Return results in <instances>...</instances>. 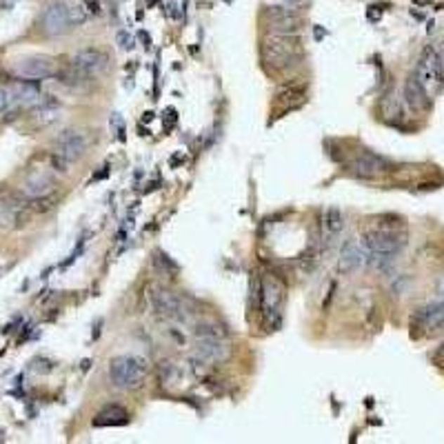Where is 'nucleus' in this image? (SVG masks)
Returning <instances> with one entry per match:
<instances>
[{
    "mask_svg": "<svg viewBox=\"0 0 444 444\" xmlns=\"http://www.w3.org/2000/svg\"><path fill=\"white\" fill-rule=\"evenodd\" d=\"M149 373L147 360L141 355H116L109 363V382L116 388L141 386Z\"/></svg>",
    "mask_w": 444,
    "mask_h": 444,
    "instance_id": "nucleus-2",
    "label": "nucleus"
},
{
    "mask_svg": "<svg viewBox=\"0 0 444 444\" xmlns=\"http://www.w3.org/2000/svg\"><path fill=\"white\" fill-rule=\"evenodd\" d=\"M11 96H13V100H18L22 105H32V107H36L40 100H43V93H40L36 80H22V78L11 87Z\"/></svg>",
    "mask_w": 444,
    "mask_h": 444,
    "instance_id": "nucleus-18",
    "label": "nucleus"
},
{
    "mask_svg": "<svg viewBox=\"0 0 444 444\" xmlns=\"http://www.w3.org/2000/svg\"><path fill=\"white\" fill-rule=\"evenodd\" d=\"M129 422L127 409H122L118 405H107L103 407L93 418V426H122Z\"/></svg>",
    "mask_w": 444,
    "mask_h": 444,
    "instance_id": "nucleus-17",
    "label": "nucleus"
},
{
    "mask_svg": "<svg viewBox=\"0 0 444 444\" xmlns=\"http://www.w3.org/2000/svg\"><path fill=\"white\" fill-rule=\"evenodd\" d=\"M363 247L367 254H386V256H398L405 247V235L398 231L388 229H373L363 235Z\"/></svg>",
    "mask_w": 444,
    "mask_h": 444,
    "instance_id": "nucleus-6",
    "label": "nucleus"
},
{
    "mask_svg": "<svg viewBox=\"0 0 444 444\" xmlns=\"http://www.w3.org/2000/svg\"><path fill=\"white\" fill-rule=\"evenodd\" d=\"M87 147H89L87 133H82L78 129H67L56 138V156H60L67 162H74L85 156Z\"/></svg>",
    "mask_w": 444,
    "mask_h": 444,
    "instance_id": "nucleus-9",
    "label": "nucleus"
},
{
    "mask_svg": "<svg viewBox=\"0 0 444 444\" xmlns=\"http://www.w3.org/2000/svg\"><path fill=\"white\" fill-rule=\"evenodd\" d=\"M282 302H285V287L280 280H275L271 275L262 278L260 285V315L265 325L280 322L282 313Z\"/></svg>",
    "mask_w": 444,
    "mask_h": 444,
    "instance_id": "nucleus-4",
    "label": "nucleus"
},
{
    "mask_svg": "<svg viewBox=\"0 0 444 444\" xmlns=\"http://www.w3.org/2000/svg\"><path fill=\"white\" fill-rule=\"evenodd\" d=\"M149 302H151V309H154V313L158 318H166V320H174V322H185L189 318L187 302L178 294H174V291L164 289V287L151 289Z\"/></svg>",
    "mask_w": 444,
    "mask_h": 444,
    "instance_id": "nucleus-3",
    "label": "nucleus"
},
{
    "mask_svg": "<svg viewBox=\"0 0 444 444\" xmlns=\"http://www.w3.org/2000/svg\"><path fill=\"white\" fill-rule=\"evenodd\" d=\"M51 189H53V178L49 174H34L25 180L22 196L30 200H38V198H45Z\"/></svg>",
    "mask_w": 444,
    "mask_h": 444,
    "instance_id": "nucleus-16",
    "label": "nucleus"
},
{
    "mask_svg": "<svg viewBox=\"0 0 444 444\" xmlns=\"http://www.w3.org/2000/svg\"><path fill=\"white\" fill-rule=\"evenodd\" d=\"M109 53L105 49H98V47H85V49H80L76 51L74 56V60H72V67L76 69L78 74L82 76H100L105 74L107 69H109Z\"/></svg>",
    "mask_w": 444,
    "mask_h": 444,
    "instance_id": "nucleus-7",
    "label": "nucleus"
},
{
    "mask_svg": "<svg viewBox=\"0 0 444 444\" xmlns=\"http://www.w3.org/2000/svg\"><path fill=\"white\" fill-rule=\"evenodd\" d=\"M413 325L424 331L442 329L444 327V302L433 300V302L424 304V307H420L413 313Z\"/></svg>",
    "mask_w": 444,
    "mask_h": 444,
    "instance_id": "nucleus-13",
    "label": "nucleus"
},
{
    "mask_svg": "<svg viewBox=\"0 0 444 444\" xmlns=\"http://www.w3.org/2000/svg\"><path fill=\"white\" fill-rule=\"evenodd\" d=\"M262 51H265L267 63H269V65H275L278 69L291 67V65L296 63V45H294V40H291L287 34L267 38V40H265V47H262Z\"/></svg>",
    "mask_w": 444,
    "mask_h": 444,
    "instance_id": "nucleus-8",
    "label": "nucleus"
},
{
    "mask_svg": "<svg viewBox=\"0 0 444 444\" xmlns=\"http://www.w3.org/2000/svg\"><path fill=\"white\" fill-rule=\"evenodd\" d=\"M193 336L196 338H227V331L218 322H198L193 329Z\"/></svg>",
    "mask_w": 444,
    "mask_h": 444,
    "instance_id": "nucleus-20",
    "label": "nucleus"
},
{
    "mask_svg": "<svg viewBox=\"0 0 444 444\" xmlns=\"http://www.w3.org/2000/svg\"><path fill=\"white\" fill-rule=\"evenodd\" d=\"M415 78H418L424 89H440L444 85V58L438 49L426 47L420 56L418 65H415Z\"/></svg>",
    "mask_w": 444,
    "mask_h": 444,
    "instance_id": "nucleus-5",
    "label": "nucleus"
},
{
    "mask_svg": "<svg viewBox=\"0 0 444 444\" xmlns=\"http://www.w3.org/2000/svg\"><path fill=\"white\" fill-rule=\"evenodd\" d=\"M176 373H178V369H176L174 363H162L160 365V378H162V382H171L176 378Z\"/></svg>",
    "mask_w": 444,
    "mask_h": 444,
    "instance_id": "nucleus-21",
    "label": "nucleus"
},
{
    "mask_svg": "<svg viewBox=\"0 0 444 444\" xmlns=\"http://www.w3.org/2000/svg\"><path fill=\"white\" fill-rule=\"evenodd\" d=\"M118 43H120V47H122V49H131L136 40H133L127 32H120V34H118Z\"/></svg>",
    "mask_w": 444,
    "mask_h": 444,
    "instance_id": "nucleus-23",
    "label": "nucleus"
},
{
    "mask_svg": "<svg viewBox=\"0 0 444 444\" xmlns=\"http://www.w3.org/2000/svg\"><path fill=\"white\" fill-rule=\"evenodd\" d=\"M13 103V96H11V89H5V87H0V114L3 111H7Z\"/></svg>",
    "mask_w": 444,
    "mask_h": 444,
    "instance_id": "nucleus-22",
    "label": "nucleus"
},
{
    "mask_svg": "<svg viewBox=\"0 0 444 444\" xmlns=\"http://www.w3.org/2000/svg\"><path fill=\"white\" fill-rule=\"evenodd\" d=\"M342 229H344V218H342L340 209H336V207H329V209L325 211V218H322V238H325V244H333V242H336V238L340 235Z\"/></svg>",
    "mask_w": 444,
    "mask_h": 444,
    "instance_id": "nucleus-19",
    "label": "nucleus"
},
{
    "mask_svg": "<svg viewBox=\"0 0 444 444\" xmlns=\"http://www.w3.org/2000/svg\"><path fill=\"white\" fill-rule=\"evenodd\" d=\"M365 258H367V252L360 240L355 238H349L342 247H340V256H338V269L342 273H353L358 271L360 267L365 265Z\"/></svg>",
    "mask_w": 444,
    "mask_h": 444,
    "instance_id": "nucleus-11",
    "label": "nucleus"
},
{
    "mask_svg": "<svg viewBox=\"0 0 444 444\" xmlns=\"http://www.w3.org/2000/svg\"><path fill=\"white\" fill-rule=\"evenodd\" d=\"M13 74L22 80H45L56 76V65L45 56H30V58H20L13 65Z\"/></svg>",
    "mask_w": 444,
    "mask_h": 444,
    "instance_id": "nucleus-10",
    "label": "nucleus"
},
{
    "mask_svg": "<svg viewBox=\"0 0 444 444\" xmlns=\"http://www.w3.org/2000/svg\"><path fill=\"white\" fill-rule=\"evenodd\" d=\"M405 103L413 111H426L431 107V96H429L424 85L415 76H409L405 80Z\"/></svg>",
    "mask_w": 444,
    "mask_h": 444,
    "instance_id": "nucleus-15",
    "label": "nucleus"
},
{
    "mask_svg": "<svg viewBox=\"0 0 444 444\" xmlns=\"http://www.w3.org/2000/svg\"><path fill=\"white\" fill-rule=\"evenodd\" d=\"M353 174L355 176H363V178H373L378 174L388 171V166H391V160H386L384 156L373 154V151H363L353 162Z\"/></svg>",
    "mask_w": 444,
    "mask_h": 444,
    "instance_id": "nucleus-12",
    "label": "nucleus"
},
{
    "mask_svg": "<svg viewBox=\"0 0 444 444\" xmlns=\"http://www.w3.org/2000/svg\"><path fill=\"white\" fill-rule=\"evenodd\" d=\"M436 300L444 302V275L438 280V287H436Z\"/></svg>",
    "mask_w": 444,
    "mask_h": 444,
    "instance_id": "nucleus-24",
    "label": "nucleus"
},
{
    "mask_svg": "<svg viewBox=\"0 0 444 444\" xmlns=\"http://www.w3.org/2000/svg\"><path fill=\"white\" fill-rule=\"evenodd\" d=\"M87 20V11L80 5H69L65 0H53L38 16L40 32L47 36H63L65 32L76 30Z\"/></svg>",
    "mask_w": 444,
    "mask_h": 444,
    "instance_id": "nucleus-1",
    "label": "nucleus"
},
{
    "mask_svg": "<svg viewBox=\"0 0 444 444\" xmlns=\"http://www.w3.org/2000/svg\"><path fill=\"white\" fill-rule=\"evenodd\" d=\"M227 353V338H196V355L200 363H218Z\"/></svg>",
    "mask_w": 444,
    "mask_h": 444,
    "instance_id": "nucleus-14",
    "label": "nucleus"
}]
</instances>
